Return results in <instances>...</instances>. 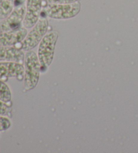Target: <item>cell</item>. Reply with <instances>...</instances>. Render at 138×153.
<instances>
[{"label":"cell","mask_w":138,"mask_h":153,"mask_svg":"<svg viewBox=\"0 0 138 153\" xmlns=\"http://www.w3.org/2000/svg\"><path fill=\"white\" fill-rule=\"evenodd\" d=\"M15 78L22 81L24 78V66L22 64L14 62H0V79L6 81Z\"/></svg>","instance_id":"cell-7"},{"label":"cell","mask_w":138,"mask_h":153,"mask_svg":"<svg viewBox=\"0 0 138 153\" xmlns=\"http://www.w3.org/2000/svg\"><path fill=\"white\" fill-rule=\"evenodd\" d=\"M47 4H72L75 2L79 1V0H45Z\"/></svg>","instance_id":"cell-14"},{"label":"cell","mask_w":138,"mask_h":153,"mask_svg":"<svg viewBox=\"0 0 138 153\" xmlns=\"http://www.w3.org/2000/svg\"><path fill=\"white\" fill-rule=\"evenodd\" d=\"M12 111V109L11 105L0 100V115L6 116V117H11Z\"/></svg>","instance_id":"cell-12"},{"label":"cell","mask_w":138,"mask_h":153,"mask_svg":"<svg viewBox=\"0 0 138 153\" xmlns=\"http://www.w3.org/2000/svg\"><path fill=\"white\" fill-rule=\"evenodd\" d=\"M24 88L26 91H30L36 86L39 82L41 71L38 55L33 50L28 51L24 59Z\"/></svg>","instance_id":"cell-2"},{"label":"cell","mask_w":138,"mask_h":153,"mask_svg":"<svg viewBox=\"0 0 138 153\" xmlns=\"http://www.w3.org/2000/svg\"><path fill=\"white\" fill-rule=\"evenodd\" d=\"M14 0H0V19L6 18L14 10Z\"/></svg>","instance_id":"cell-10"},{"label":"cell","mask_w":138,"mask_h":153,"mask_svg":"<svg viewBox=\"0 0 138 153\" xmlns=\"http://www.w3.org/2000/svg\"><path fill=\"white\" fill-rule=\"evenodd\" d=\"M12 122L9 118L6 116L0 115V131H4L11 127Z\"/></svg>","instance_id":"cell-13"},{"label":"cell","mask_w":138,"mask_h":153,"mask_svg":"<svg viewBox=\"0 0 138 153\" xmlns=\"http://www.w3.org/2000/svg\"><path fill=\"white\" fill-rule=\"evenodd\" d=\"M42 7V0H26V14L23 26L26 28H32L38 22Z\"/></svg>","instance_id":"cell-6"},{"label":"cell","mask_w":138,"mask_h":153,"mask_svg":"<svg viewBox=\"0 0 138 153\" xmlns=\"http://www.w3.org/2000/svg\"><path fill=\"white\" fill-rule=\"evenodd\" d=\"M27 28L21 27L16 30L0 33V46H16L22 43L27 35Z\"/></svg>","instance_id":"cell-8"},{"label":"cell","mask_w":138,"mask_h":153,"mask_svg":"<svg viewBox=\"0 0 138 153\" xmlns=\"http://www.w3.org/2000/svg\"><path fill=\"white\" fill-rule=\"evenodd\" d=\"M25 55L20 47L16 46H0V61L14 62L24 64Z\"/></svg>","instance_id":"cell-9"},{"label":"cell","mask_w":138,"mask_h":153,"mask_svg":"<svg viewBox=\"0 0 138 153\" xmlns=\"http://www.w3.org/2000/svg\"><path fill=\"white\" fill-rule=\"evenodd\" d=\"M26 6L21 5L15 7L8 16L0 24L1 33L16 30L22 27V23L24 19Z\"/></svg>","instance_id":"cell-5"},{"label":"cell","mask_w":138,"mask_h":153,"mask_svg":"<svg viewBox=\"0 0 138 153\" xmlns=\"http://www.w3.org/2000/svg\"><path fill=\"white\" fill-rule=\"evenodd\" d=\"M22 1H25V0H22Z\"/></svg>","instance_id":"cell-15"},{"label":"cell","mask_w":138,"mask_h":153,"mask_svg":"<svg viewBox=\"0 0 138 153\" xmlns=\"http://www.w3.org/2000/svg\"><path fill=\"white\" fill-rule=\"evenodd\" d=\"M0 100L3 102L9 103L12 100V92L10 87L0 79Z\"/></svg>","instance_id":"cell-11"},{"label":"cell","mask_w":138,"mask_h":153,"mask_svg":"<svg viewBox=\"0 0 138 153\" xmlns=\"http://www.w3.org/2000/svg\"><path fill=\"white\" fill-rule=\"evenodd\" d=\"M59 33L56 30L47 33L40 42L38 49V57L41 64V72H45L51 64L54 57L55 48Z\"/></svg>","instance_id":"cell-1"},{"label":"cell","mask_w":138,"mask_h":153,"mask_svg":"<svg viewBox=\"0 0 138 153\" xmlns=\"http://www.w3.org/2000/svg\"><path fill=\"white\" fill-rule=\"evenodd\" d=\"M49 21L47 17L41 16L22 42L21 49L28 51L36 47L47 33Z\"/></svg>","instance_id":"cell-4"},{"label":"cell","mask_w":138,"mask_h":153,"mask_svg":"<svg viewBox=\"0 0 138 153\" xmlns=\"http://www.w3.org/2000/svg\"><path fill=\"white\" fill-rule=\"evenodd\" d=\"M81 10L79 1L72 4H47L45 6L43 12L47 17L55 20H68L74 18Z\"/></svg>","instance_id":"cell-3"}]
</instances>
